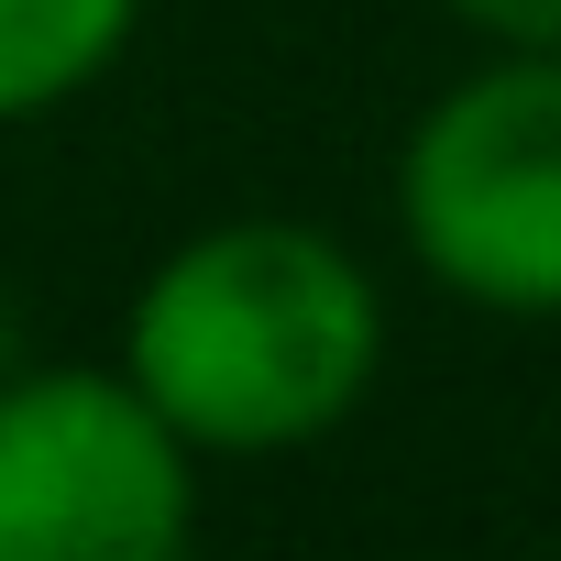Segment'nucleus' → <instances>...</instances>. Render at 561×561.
Listing matches in <instances>:
<instances>
[{
	"instance_id": "obj_1",
	"label": "nucleus",
	"mask_w": 561,
	"mask_h": 561,
	"mask_svg": "<svg viewBox=\"0 0 561 561\" xmlns=\"http://www.w3.org/2000/svg\"><path fill=\"white\" fill-rule=\"evenodd\" d=\"M122 375L198 462L309 451L386 375V287L320 220H209L133 287Z\"/></svg>"
},
{
	"instance_id": "obj_2",
	"label": "nucleus",
	"mask_w": 561,
	"mask_h": 561,
	"mask_svg": "<svg viewBox=\"0 0 561 561\" xmlns=\"http://www.w3.org/2000/svg\"><path fill=\"white\" fill-rule=\"evenodd\" d=\"M397 231L462 309L561 320V56L484 45V67L408 122Z\"/></svg>"
},
{
	"instance_id": "obj_3",
	"label": "nucleus",
	"mask_w": 561,
	"mask_h": 561,
	"mask_svg": "<svg viewBox=\"0 0 561 561\" xmlns=\"http://www.w3.org/2000/svg\"><path fill=\"white\" fill-rule=\"evenodd\" d=\"M0 561H198V451L122 364L0 386Z\"/></svg>"
},
{
	"instance_id": "obj_4",
	"label": "nucleus",
	"mask_w": 561,
	"mask_h": 561,
	"mask_svg": "<svg viewBox=\"0 0 561 561\" xmlns=\"http://www.w3.org/2000/svg\"><path fill=\"white\" fill-rule=\"evenodd\" d=\"M144 23V0H0V122L89 100Z\"/></svg>"
},
{
	"instance_id": "obj_5",
	"label": "nucleus",
	"mask_w": 561,
	"mask_h": 561,
	"mask_svg": "<svg viewBox=\"0 0 561 561\" xmlns=\"http://www.w3.org/2000/svg\"><path fill=\"white\" fill-rule=\"evenodd\" d=\"M440 12L495 56H561V0H440Z\"/></svg>"
},
{
	"instance_id": "obj_6",
	"label": "nucleus",
	"mask_w": 561,
	"mask_h": 561,
	"mask_svg": "<svg viewBox=\"0 0 561 561\" xmlns=\"http://www.w3.org/2000/svg\"><path fill=\"white\" fill-rule=\"evenodd\" d=\"M23 375V298H12V275H0V386Z\"/></svg>"
}]
</instances>
